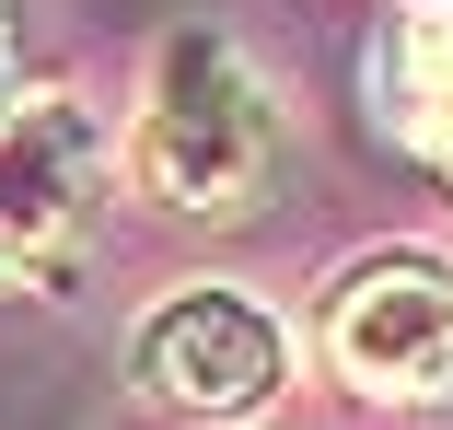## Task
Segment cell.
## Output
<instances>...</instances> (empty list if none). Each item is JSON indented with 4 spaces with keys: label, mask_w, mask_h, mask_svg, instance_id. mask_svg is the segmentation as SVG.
Listing matches in <instances>:
<instances>
[{
    "label": "cell",
    "mask_w": 453,
    "mask_h": 430,
    "mask_svg": "<svg viewBox=\"0 0 453 430\" xmlns=\"http://www.w3.org/2000/svg\"><path fill=\"white\" fill-rule=\"evenodd\" d=\"M441 175H453V140H441Z\"/></svg>",
    "instance_id": "52a82bcc"
},
{
    "label": "cell",
    "mask_w": 453,
    "mask_h": 430,
    "mask_svg": "<svg viewBox=\"0 0 453 430\" xmlns=\"http://www.w3.org/2000/svg\"><path fill=\"white\" fill-rule=\"evenodd\" d=\"M441 12H453V0H441Z\"/></svg>",
    "instance_id": "ba28073f"
},
{
    "label": "cell",
    "mask_w": 453,
    "mask_h": 430,
    "mask_svg": "<svg viewBox=\"0 0 453 430\" xmlns=\"http://www.w3.org/2000/svg\"><path fill=\"white\" fill-rule=\"evenodd\" d=\"M326 349L360 395L441 407L453 395V268L441 256H372L326 291Z\"/></svg>",
    "instance_id": "277c9868"
},
{
    "label": "cell",
    "mask_w": 453,
    "mask_h": 430,
    "mask_svg": "<svg viewBox=\"0 0 453 430\" xmlns=\"http://www.w3.org/2000/svg\"><path fill=\"white\" fill-rule=\"evenodd\" d=\"M372 94L395 140H453V12L441 0H395L384 35H372Z\"/></svg>",
    "instance_id": "5b68a950"
},
{
    "label": "cell",
    "mask_w": 453,
    "mask_h": 430,
    "mask_svg": "<svg viewBox=\"0 0 453 430\" xmlns=\"http://www.w3.org/2000/svg\"><path fill=\"white\" fill-rule=\"evenodd\" d=\"M128 372L174 418H256L267 395L291 384V337H280V314H256L244 291H174L163 314H140Z\"/></svg>",
    "instance_id": "3957f363"
},
{
    "label": "cell",
    "mask_w": 453,
    "mask_h": 430,
    "mask_svg": "<svg viewBox=\"0 0 453 430\" xmlns=\"http://www.w3.org/2000/svg\"><path fill=\"white\" fill-rule=\"evenodd\" d=\"M0 81H12V0H0Z\"/></svg>",
    "instance_id": "8992f818"
},
{
    "label": "cell",
    "mask_w": 453,
    "mask_h": 430,
    "mask_svg": "<svg viewBox=\"0 0 453 430\" xmlns=\"http://www.w3.org/2000/svg\"><path fill=\"white\" fill-rule=\"evenodd\" d=\"M267 151H280V117H267L256 70L221 35H163L151 94H140V128H128L140 187L163 210H187V221H221V210H256Z\"/></svg>",
    "instance_id": "6da1fadb"
},
{
    "label": "cell",
    "mask_w": 453,
    "mask_h": 430,
    "mask_svg": "<svg viewBox=\"0 0 453 430\" xmlns=\"http://www.w3.org/2000/svg\"><path fill=\"white\" fill-rule=\"evenodd\" d=\"M105 221V128L70 94H24L0 117V280H58Z\"/></svg>",
    "instance_id": "7a4b0ae2"
}]
</instances>
